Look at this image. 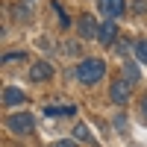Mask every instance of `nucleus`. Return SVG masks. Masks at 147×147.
<instances>
[{
	"label": "nucleus",
	"mask_w": 147,
	"mask_h": 147,
	"mask_svg": "<svg viewBox=\"0 0 147 147\" xmlns=\"http://www.w3.org/2000/svg\"><path fill=\"white\" fill-rule=\"evenodd\" d=\"M6 127H9V132H15V136H30L32 132V115H27V112L12 115V118H6Z\"/></svg>",
	"instance_id": "nucleus-2"
},
{
	"label": "nucleus",
	"mask_w": 147,
	"mask_h": 147,
	"mask_svg": "<svg viewBox=\"0 0 147 147\" xmlns=\"http://www.w3.org/2000/svg\"><path fill=\"white\" fill-rule=\"evenodd\" d=\"M50 77H53V65L44 62V59L30 68V80H32V82H44V80H50Z\"/></svg>",
	"instance_id": "nucleus-7"
},
{
	"label": "nucleus",
	"mask_w": 147,
	"mask_h": 147,
	"mask_svg": "<svg viewBox=\"0 0 147 147\" xmlns=\"http://www.w3.org/2000/svg\"><path fill=\"white\" fill-rule=\"evenodd\" d=\"M24 100H27V94H24L21 88H15V85H6V88H3V106H6V109L21 106Z\"/></svg>",
	"instance_id": "nucleus-8"
},
{
	"label": "nucleus",
	"mask_w": 147,
	"mask_h": 147,
	"mask_svg": "<svg viewBox=\"0 0 147 147\" xmlns=\"http://www.w3.org/2000/svg\"><path fill=\"white\" fill-rule=\"evenodd\" d=\"M97 6H100V12H103L109 21L121 18V15H124V9H127V3H124V0H100Z\"/></svg>",
	"instance_id": "nucleus-5"
},
{
	"label": "nucleus",
	"mask_w": 147,
	"mask_h": 147,
	"mask_svg": "<svg viewBox=\"0 0 147 147\" xmlns=\"http://www.w3.org/2000/svg\"><path fill=\"white\" fill-rule=\"evenodd\" d=\"M124 80H127V82H132V85L141 80V71H138V65H136V62H127V65H124Z\"/></svg>",
	"instance_id": "nucleus-10"
},
{
	"label": "nucleus",
	"mask_w": 147,
	"mask_h": 147,
	"mask_svg": "<svg viewBox=\"0 0 147 147\" xmlns=\"http://www.w3.org/2000/svg\"><path fill=\"white\" fill-rule=\"evenodd\" d=\"M24 56H27L24 50H12V53H6V56H3V62H6V65H12V62H18V59H24Z\"/></svg>",
	"instance_id": "nucleus-15"
},
{
	"label": "nucleus",
	"mask_w": 147,
	"mask_h": 147,
	"mask_svg": "<svg viewBox=\"0 0 147 147\" xmlns=\"http://www.w3.org/2000/svg\"><path fill=\"white\" fill-rule=\"evenodd\" d=\"M56 147H77V141H68V138H62V141H56Z\"/></svg>",
	"instance_id": "nucleus-18"
},
{
	"label": "nucleus",
	"mask_w": 147,
	"mask_h": 147,
	"mask_svg": "<svg viewBox=\"0 0 147 147\" xmlns=\"http://www.w3.org/2000/svg\"><path fill=\"white\" fill-rule=\"evenodd\" d=\"M74 141H91V129L85 124H77L74 127Z\"/></svg>",
	"instance_id": "nucleus-11"
},
{
	"label": "nucleus",
	"mask_w": 147,
	"mask_h": 147,
	"mask_svg": "<svg viewBox=\"0 0 147 147\" xmlns=\"http://www.w3.org/2000/svg\"><path fill=\"white\" fill-rule=\"evenodd\" d=\"M53 9H56V15H59V24H62V27L68 30V27H71V18H68V12H65L62 6H59V3H53Z\"/></svg>",
	"instance_id": "nucleus-12"
},
{
	"label": "nucleus",
	"mask_w": 147,
	"mask_h": 147,
	"mask_svg": "<svg viewBox=\"0 0 147 147\" xmlns=\"http://www.w3.org/2000/svg\"><path fill=\"white\" fill-rule=\"evenodd\" d=\"M32 9H35V0H24V3L15 6V18L18 21H30L32 18Z\"/></svg>",
	"instance_id": "nucleus-9"
},
{
	"label": "nucleus",
	"mask_w": 147,
	"mask_h": 147,
	"mask_svg": "<svg viewBox=\"0 0 147 147\" xmlns=\"http://www.w3.org/2000/svg\"><path fill=\"white\" fill-rule=\"evenodd\" d=\"M115 127L124 132V129H127V118H124V115H118V118H115Z\"/></svg>",
	"instance_id": "nucleus-16"
},
{
	"label": "nucleus",
	"mask_w": 147,
	"mask_h": 147,
	"mask_svg": "<svg viewBox=\"0 0 147 147\" xmlns=\"http://www.w3.org/2000/svg\"><path fill=\"white\" fill-rule=\"evenodd\" d=\"M136 56H138L141 65H147V41H138L136 44Z\"/></svg>",
	"instance_id": "nucleus-13"
},
{
	"label": "nucleus",
	"mask_w": 147,
	"mask_h": 147,
	"mask_svg": "<svg viewBox=\"0 0 147 147\" xmlns=\"http://www.w3.org/2000/svg\"><path fill=\"white\" fill-rule=\"evenodd\" d=\"M129 47H132V41H127V38H121V41L115 44V53H118V56H127V53H129Z\"/></svg>",
	"instance_id": "nucleus-14"
},
{
	"label": "nucleus",
	"mask_w": 147,
	"mask_h": 147,
	"mask_svg": "<svg viewBox=\"0 0 147 147\" xmlns=\"http://www.w3.org/2000/svg\"><path fill=\"white\" fill-rule=\"evenodd\" d=\"M65 53H80V47L74 44V41H68V44H65Z\"/></svg>",
	"instance_id": "nucleus-17"
},
{
	"label": "nucleus",
	"mask_w": 147,
	"mask_h": 147,
	"mask_svg": "<svg viewBox=\"0 0 147 147\" xmlns=\"http://www.w3.org/2000/svg\"><path fill=\"white\" fill-rule=\"evenodd\" d=\"M141 115H144V121H147V97L141 100Z\"/></svg>",
	"instance_id": "nucleus-19"
},
{
	"label": "nucleus",
	"mask_w": 147,
	"mask_h": 147,
	"mask_svg": "<svg viewBox=\"0 0 147 147\" xmlns=\"http://www.w3.org/2000/svg\"><path fill=\"white\" fill-rule=\"evenodd\" d=\"M103 74H106V65H103V59H82V62L77 65V80L85 82V85H94V82H100L103 80Z\"/></svg>",
	"instance_id": "nucleus-1"
},
{
	"label": "nucleus",
	"mask_w": 147,
	"mask_h": 147,
	"mask_svg": "<svg viewBox=\"0 0 147 147\" xmlns=\"http://www.w3.org/2000/svg\"><path fill=\"white\" fill-rule=\"evenodd\" d=\"M129 94H132V82H127V80H115L112 88H109V97H112V103H118V106H124L129 100Z\"/></svg>",
	"instance_id": "nucleus-3"
},
{
	"label": "nucleus",
	"mask_w": 147,
	"mask_h": 147,
	"mask_svg": "<svg viewBox=\"0 0 147 147\" xmlns=\"http://www.w3.org/2000/svg\"><path fill=\"white\" fill-rule=\"evenodd\" d=\"M77 30H80V38H97V35H100V24L91 15H82L77 21Z\"/></svg>",
	"instance_id": "nucleus-4"
},
{
	"label": "nucleus",
	"mask_w": 147,
	"mask_h": 147,
	"mask_svg": "<svg viewBox=\"0 0 147 147\" xmlns=\"http://www.w3.org/2000/svg\"><path fill=\"white\" fill-rule=\"evenodd\" d=\"M97 41H100L103 47L118 44V27H115V21H106L103 27H100V35H97Z\"/></svg>",
	"instance_id": "nucleus-6"
}]
</instances>
